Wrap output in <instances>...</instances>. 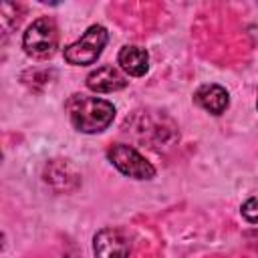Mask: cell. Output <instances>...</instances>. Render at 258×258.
Returning <instances> with one entry per match:
<instances>
[{"label":"cell","mask_w":258,"mask_h":258,"mask_svg":"<svg viewBox=\"0 0 258 258\" xmlns=\"http://www.w3.org/2000/svg\"><path fill=\"white\" fill-rule=\"evenodd\" d=\"M64 107H67V113H69L73 127L81 133H101L115 119L113 103H109L101 97L75 93L69 97Z\"/></svg>","instance_id":"6da1fadb"},{"label":"cell","mask_w":258,"mask_h":258,"mask_svg":"<svg viewBox=\"0 0 258 258\" xmlns=\"http://www.w3.org/2000/svg\"><path fill=\"white\" fill-rule=\"evenodd\" d=\"M56 46H58V30L54 20L48 16L36 18L22 34V48L32 58H48L56 52Z\"/></svg>","instance_id":"7a4b0ae2"},{"label":"cell","mask_w":258,"mask_h":258,"mask_svg":"<svg viewBox=\"0 0 258 258\" xmlns=\"http://www.w3.org/2000/svg\"><path fill=\"white\" fill-rule=\"evenodd\" d=\"M107 40H109L107 28L101 24H93L85 30V34L77 42H73L64 48V60L75 67L93 64L101 56Z\"/></svg>","instance_id":"3957f363"},{"label":"cell","mask_w":258,"mask_h":258,"mask_svg":"<svg viewBox=\"0 0 258 258\" xmlns=\"http://www.w3.org/2000/svg\"><path fill=\"white\" fill-rule=\"evenodd\" d=\"M107 159L127 177L131 179H151L155 177V167L131 145L113 143L107 149Z\"/></svg>","instance_id":"277c9868"},{"label":"cell","mask_w":258,"mask_h":258,"mask_svg":"<svg viewBox=\"0 0 258 258\" xmlns=\"http://www.w3.org/2000/svg\"><path fill=\"white\" fill-rule=\"evenodd\" d=\"M131 242L119 228H103L93 238L95 258H129Z\"/></svg>","instance_id":"5b68a950"},{"label":"cell","mask_w":258,"mask_h":258,"mask_svg":"<svg viewBox=\"0 0 258 258\" xmlns=\"http://www.w3.org/2000/svg\"><path fill=\"white\" fill-rule=\"evenodd\" d=\"M127 77L113 64L97 67L87 77V89L93 93H115L127 87Z\"/></svg>","instance_id":"8992f818"},{"label":"cell","mask_w":258,"mask_h":258,"mask_svg":"<svg viewBox=\"0 0 258 258\" xmlns=\"http://www.w3.org/2000/svg\"><path fill=\"white\" fill-rule=\"evenodd\" d=\"M194 103L212 115H222L230 105V97L224 87L216 83H208V85H202L194 93Z\"/></svg>","instance_id":"52a82bcc"},{"label":"cell","mask_w":258,"mask_h":258,"mask_svg":"<svg viewBox=\"0 0 258 258\" xmlns=\"http://www.w3.org/2000/svg\"><path fill=\"white\" fill-rule=\"evenodd\" d=\"M117 64L119 69L129 75V77H143L149 69V54L145 48L135 46V44H127L119 50L117 54Z\"/></svg>","instance_id":"ba28073f"},{"label":"cell","mask_w":258,"mask_h":258,"mask_svg":"<svg viewBox=\"0 0 258 258\" xmlns=\"http://www.w3.org/2000/svg\"><path fill=\"white\" fill-rule=\"evenodd\" d=\"M240 212H242V216H244L248 222L258 224V198H250V200H246V202L242 204Z\"/></svg>","instance_id":"9c48e42d"},{"label":"cell","mask_w":258,"mask_h":258,"mask_svg":"<svg viewBox=\"0 0 258 258\" xmlns=\"http://www.w3.org/2000/svg\"><path fill=\"white\" fill-rule=\"evenodd\" d=\"M256 109H258V95H256Z\"/></svg>","instance_id":"30bf717a"}]
</instances>
